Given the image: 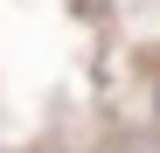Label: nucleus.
Returning a JSON list of instances; mask_svg holds the SVG:
<instances>
[{
	"label": "nucleus",
	"mask_w": 160,
	"mask_h": 153,
	"mask_svg": "<svg viewBox=\"0 0 160 153\" xmlns=\"http://www.w3.org/2000/svg\"><path fill=\"white\" fill-rule=\"evenodd\" d=\"M153 125H160V84H153Z\"/></svg>",
	"instance_id": "f257e3e1"
}]
</instances>
